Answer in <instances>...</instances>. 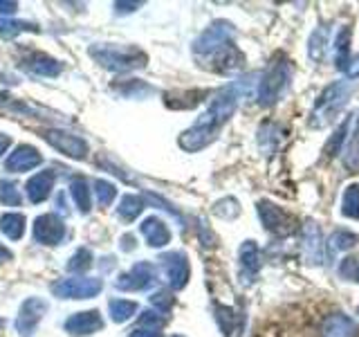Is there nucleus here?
<instances>
[{
    "mask_svg": "<svg viewBox=\"0 0 359 337\" xmlns=\"http://www.w3.org/2000/svg\"><path fill=\"white\" fill-rule=\"evenodd\" d=\"M70 194H72V198H74V202H76V207L81 209L83 213H88L90 211V189H88V183L83 178H74L72 180V185H70Z\"/></svg>",
    "mask_w": 359,
    "mask_h": 337,
    "instance_id": "nucleus-28",
    "label": "nucleus"
},
{
    "mask_svg": "<svg viewBox=\"0 0 359 337\" xmlns=\"http://www.w3.org/2000/svg\"><path fill=\"white\" fill-rule=\"evenodd\" d=\"M151 303H153V306L157 308V310H160L162 315H166L168 310H171V306H173V297L171 295H168V292H157V295H153L151 297Z\"/></svg>",
    "mask_w": 359,
    "mask_h": 337,
    "instance_id": "nucleus-40",
    "label": "nucleus"
},
{
    "mask_svg": "<svg viewBox=\"0 0 359 337\" xmlns=\"http://www.w3.org/2000/svg\"><path fill=\"white\" fill-rule=\"evenodd\" d=\"M213 213L220 216V218L231 220V218H236L241 213V207H238V202H236L233 198H224V200H220V202L213 205Z\"/></svg>",
    "mask_w": 359,
    "mask_h": 337,
    "instance_id": "nucleus-37",
    "label": "nucleus"
},
{
    "mask_svg": "<svg viewBox=\"0 0 359 337\" xmlns=\"http://www.w3.org/2000/svg\"><path fill=\"white\" fill-rule=\"evenodd\" d=\"M258 216H261L263 227L274 236H292L297 232L294 218H292L285 209H280L278 205H274V202H269V200L258 202Z\"/></svg>",
    "mask_w": 359,
    "mask_h": 337,
    "instance_id": "nucleus-6",
    "label": "nucleus"
},
{
    "mask_svg": "<svg viewBox=\"0 0 359 337\" xmlns=\"http://www.w3.org/2000/svg\"><path fill=\"white\" fill-rule=\"evenodd\" d=\"M20 191L16 189L14 183H9V180H0V202L3 205H9V207H18L20 205Z\"/></svg>",
    "mask_w": 359,
    "mask_h": 337,
    "instance_id": "nucleus-33",
    "label": "nucleus"
},
{
    "mask_svg": "<svg viewBox=\"0 0 359 337\" xmlns=\"http://www.w3.org/2000/svg\"><path fill=\"white\" fill-rule=\"evenodd\" d=\"M321 337H359V324L344 312H332L321 324Z\"/></svg>",
    "mask_w": 359,
    "mask_h": 337,
    "instance_id": "nucleus-14",
    "label": "nucleus"
},
{
    "mask_svg": "<svg viewBox=\"0 0 359 337\" xmlns=\"http://www.w3.org/2000/svg\"><path fill=\"white\" fill-rule=\"evenodd\" d=\"M133 236H123V239H121V247H123V250H133Z\"/></svg>",
    "mask_w": 359,
    "mask_h": 337,
    "instance_id": "nucleus-47",
    "label": "nucleus"
},
{
    "mask_svg": "<svg viewBox=\"0 0 359 337\" xmlns=\"http://www.w3.org/2000/svg\"><path fill=\"white\" fill-rule=\"evenodd\" d=\"M216 322L220 326V331L227 335V337H233L236 333L241 331V315L236 312L233 308H227V306H216Z\"/></svg>",
    "mask_w": 359,
    "mask_h": 337,
    "instance_id": "nucleus-22",
    "label": "nucleus"
},
{
    "mask_svg": "<svg viewBox=\"0 0 359 337\" xmlns=\"http://www.w3.org/2000/svg\"><path fill=\"white\" fill-rule=\"evenodd\" d=\"M130 337H162L160 331H149V329H135Z\"/></svg>",
    "mask_w": 359,
    "mask_h": 337,
    "instance_id": "nucleus-42",
    "label": "nucleus"
},
{
    "mask_svg": "<svg viewBox=\"0 0 359 337\" xmlns=\"http://www.w3.org/2000/svg\"><path fill=\"white\" fill-rule=\"evenodd\" d=\"M344 164L351 168V171H359V117H357V128L348 144L346 155H344Z\"/></svg>",
    "mask_w": 359,
    "mask_h": 337,
    "instance_id": "nucleus-32",
    "label": "nucleus"
},
{
    "mask_svg": "<svg viewBox=\"0 0 359 337\" xmlns=\"http://www.w3.org/2000/svg\"><path fill=\"white\" fill-rule=\"evenodd\" d=\"M292 79V65L283 54H276L272 63L267 65V70L258 84V104L261 106H272L285 93Z\"/></svg>",
    "mask_w": 359,
    "mask_h": 337,
    "instance_id": "nucleus-4",
    "label": "nucleus"
},
{
    "mask_svg": "<svg viewBox=\"0 0 359 337\" xmlns=\"http://www.w3.org/2000/svg\"><path fill=\"white\" fill-rule=\"evenodd\" d=\"M16 9H18V5H16V3H7V0H0V14L9 16V14H14Z\"/></svg>",
    "mask_w": 359,
    "mask_h": 337,
    "instance_id": "nucleus-43",
    "label": "nucleus"
},
{
    "mask_svg": "<svg viewBox=\"0 0 359 337\" xmlns=\"http://www.w3.org/2000/svg\"><path fill=\"white\" fill-rule=\"evenodd\" d=\"M348 52H351V27H341V32L337 34V43H334L337 70H346L348 67Z\"/></svg>",
    "mask_w": 359,
    "mask_h": 337,
    "instance_id": "nucleus-24",
    "label": "nucleus"
},
{
    "mask_svg": "<svg viewBox=\"0 0 359 337\" xmlns=\"http://www.w3.org/2000/svg\"><path fill=\"white\" fill-rule=\"evenodd\" d=\"M65 236V225L56 213H43L34 220V239L43 245H56Z\"/></svg>",
    "mask_w": 359,
    "mask_h": 337,
    "instance_id": "nucleus-10",
    "label": "nucleus"
},
{
    "mask_svg": "<svg viewBox=\"0 0 359 337\" xmlns=\"http://www.w3.org/2000/svg\"><path fill=\"white\" fill-rule=\"evenodd\" d=\"M339 277L346 281H359V256H346L339 263Z\"/></svg>",
    "mask_w": 359,
    "mask_h": 337,
    "instance_id": "nucleus-38",
    "label": "nucleus"
},
{
    "mask_svg": "<svg viewBox=\"0 0 359 337\" xmlns=\"http://www.w3.org/2000/svg\"><path fill=\"white\" fill-rule=\"evenodd\" d=\"M45 142H50L56 151L65 153L67 157H74V160H83L88 155V144L76 138L72 133H65V131H45Z\"/></svg>",
    "mask_w": 359,
    "mask_h": 337,
    "instance_id": "nucleus-9",
    "label": "nucleus"
},
{
    "mask_svg": "<svg viewBox=\"0 0 359 337\" xmlns=\"http://www.w3.org/2000/svg\"><path fill=\"white\" fill-rule=\"evenodd\" d=\"M140 232L144 234V239L149 241L151 247H164L168 241H171V232H168L166 225H164L160 218H155V216L146 218V220L142 223Z\"/></svg>",
    "mask_w": 359,
    "mask_h": 337,
    "instance_id": "nucleus-19",
    "label": "nucleus"
},
{
    "mask_svg": "<svg viewBox=\"0 0 359 337\" xmlns=\"http://www.w3.org/2000/svg\"><path fill=\"white\" fill-rule=\"evenodd\" d=\"M104 281L93 277H76V279H61L52 286V292L61 299H90L97 297Z\"/></svg>",
    "mask_w": 359,
    "mask_h": 337,
    "instance_id": "nucleus-7",
    "label": "nucleus"
},
{
    "mask_svg": "<svg viewBox=\"0 0 359 337\" xmlns=\"http://www.w3.org/2000/svg\"><path fill=\"white\" fill-rule=\"evenodd\" d=\"M54 187V173L52 171H41L36 176H32L27 180V198L32 202H43L50 196V191Z\"/></svg>",
    "mask_w": 359,
    "mask_h": 337,
    "instance_id": "nucleus-20",
    "label": "nucleus"
},
{
    "mask_svg": "<svg viewBox=\"0 0 359 337\" xmlns=\"http://www.w3.org/2000/svg\"><path fill=\"white\" fill-rule=\"evenodd\" d=\"M20 32H39V29L36 25H32V22H25V20H0V37L14 39Z\"/></svg>",
    "mask_w": 359,
    "mask_h": 337,
    "instance_id": "nucleus-31",
    "label": "nucleus"
},
{
    "mask_svg": "<svg viewBox=\"0 0 359 337\" xmlns=\"http://www.w3.org/2000/svg\"><path fill=\"white\" fill-rule=\"evenodd\" d=\"M357 315H359V308H357Z\"/></svg>",
    "mask_w": 359,
    "mask_h": 337,
    "instance_id": "nucleus-50",
    "label": "nucleus"
},
{
    "mask_svg": "<svg viewBox=\"0 0 359 337\" xmlns=\"http://www.w3.org/2000/svg\"><path fill=\"white\" fill-rule=\"evenodd\" d=\"M341 213L346 218H359V185H348L341 198Z\"/></svg>",
    "mask_w": 359,
    "mask_h": 337,
    "instance_id": "nucleus-27",
    "label": "nucleus"
},
{
    "mask_svg": "<svg viewBox=\"0 0 359 337\" xmlns=\"http://www.w3.org/2000/svg\"><path fill=\"white\" fill-rule=\"evenodd\" d=\"M359 243V236L353 234V232H348V230H337L330 239H328V245H330V250H351V247H355Z\"/></svg>",
    "mask_w": 359,
    "mask_h": 337,
    "instance_id": "nucleus-30",
    "label": "nucleus"
},
{
    "mask_svg": "<svg viewBox=\"0 0 359 337\" xmlns=\"http://www.w3.org/2000/svg\"><path fill=\"white\" fill-rule=\"evenodd\" d=\"M142 209H144V200L142 198H137V196H133V194H126L121 200H119V218L121 220H126V223H130V220H135L142 213Z\"/></svg>",
    "mask_w": 359,
    "mask_h": 337,
    "instance_id": "nucleus-25",
    "label": "nucleus"
},
{
    "mask_svg": "<svg viewBox=\"0 0 359 337\" xmlns=\"http://www.w3.org/2000/svg\"><path fill=\"white\" fill-rule=\"evenodd\" d=\"M11 256H14V254H11V250H7L5 245H0V263L11 261Z\"/></svg>",
    "mask_w": 359,
    "mask_h": 337,
    "instance_id": "nucleus-45",
    "label": "nucleus"
},
{
    "mask_svg": "<svg viewBox=\"0 0 359 337\" xmlns=\"http://www.w3.org/2000/svg\"><path fill=\"white\" fill-rule=\"evenodd\" d=\"M173 337H182V335H173Z\"/></svg>",
    "mask_w": 359,
    "mask_h": 337,
    "instance_id": "nucleus-49",
    "label": "nucleus"
},
{
    "mask_svg": "<svg viewBox=\"0 0 359 337\" xmlns=\"http://www.w3.org/2000/svg\"><path fill=\"white\" fill-rule=\"evenodd\" d=\"M346 74H348V79H357V77H359V54H357V56H353V59L348 61Z\"/></svg>",
    "mask_w": 359,
    "mask_h": 337,
    "instance_id": "nucleus-41",
    "label": "nucleus"
},
{
    "mask_svg": "<svg viewBox=\"0 0 359 337\" xmlns=\"http://www.w3.org/2000/svg\"><path fill=\"white\" fill-rule=\"evenodd\" d=\"M48 312V303L39 297H29L25 303L20 306V312L16 317V331L20 337H29L36 331L39 322L43 319V315Z\"/></svg>",
    "mask_w": 359,
    "mask_h": 337,
    "instance_id": "nucleus-8",
    "label": "nucleus"
},
{
    "mask_svg": "<svg viewBox=\"0 0 359 337\" xmlns=\"http://www.w3.org/2000/svg\"><path fill=\"white\" fill-rule=\"evenodd\" d=\"M325 48H328V27H319L310 37V56H312V61H321L325 56Z\"/></svg>",
    "mask_w": 359,
    "mask_h": 337,
    "instance_id": "nucleus-29",
    "label": "nucleus"
},
{
    "mask_svg": "<svg viewBox=\"0 0 359 337\" xmlns=\"http://www.w3.org/2000/svg\"><path fill=\"white\" fill-rule=\"evenodd\" d=\"M351 95H353V84L351 81H334V84H330L319 95L317 104H314V108H312L310 126H314V128L328 126V124L341 112V108L348 104Z\"/></svg>",
    "mask_w": 359,
    "mask_h": 337,
    "instance_id": "nucleus-2",
    "label": "nucleus"
},
{
    "mask_svg": "<svg viewBox=\"0 0 359 337\" xmlns=\"http://www.w3.org/2000/svg\"><path fill=\"white\" fill-rule=\"evenodd\" d=\"M155 265L149 261H140L137 265H133L128 275L119 277L115 286L117 290H146L155 281Z\"/></svg>",
    "mask_w": 359,
    "mask_h": 337,
    "instance_id": "nucleus-11",
    "label": "nucleus"
},
{
    "mask_svg": "<svg viewBox=\"0 0 359 337\" xmlns=\"http://www.w3.org/2000/svg\"><path fill=\"white\" fill-rule=\"evenodd\" d=\"M99 329H104V319L97 310H88V312H76L72 315L70 319L65 322V331L74 335V337H81V335H93Z\"/></svg>",
    "mask_w": 359,
    "mask_h": 337,
    "instance_id": "nucleus-17",
    "label": "nucleus"
},
{
    "mask_svg": "<svg viewBox=\"0 0 359 337\" xmlns=\"http://www.w3.org/2000/svg\"><path fill=\"white\" fill-rule=\"evenodd\" d=\"M3 326H5V322H3V319H0V329H3Z\"/></svg>",
    "mask_w": 359,
    "mask_h": 337,
    "instance_id": "nucleus-48",
    "label": "nucleus"
},
{
    "mask_svg": "<svg viewBox=\"0 0 359 337\" xmlns=\"http://www.w3.org/2000/svg\"><path fill=\"white\" fill-rule=\"evenodd\" d=\"M108 308H110V319L121 324V322H128L133 315L137 312V303L128 299H112Z\"/></svg>",
    "mask_w": 359,
    "mask_h": 337,
    "instance_id": "nucleus-26",
    "label": "nucleus"
},
{
    "mask_svg": "<svg viewBox=\"0 0 359 337\" xmlns=\"http://www.w3.org/2000/svg\"><path fill=\"white\" fill-rule=\"evenodd\" d=\"M280 128H278V124L274 121H265L261 128H258V146H261V151L265 155H274L276 151V146L280 142Z\"/></svg>",
    "mask_w": 359,
    "mask_h": 337,
    "instance_id": "nucleus-21",
    "label": "nucleus"
},
{
    "mask_svg": "<svg viewBox=\"0 0 359 337\" xmlns=\"http://www.w3.org/2000/svg\"><path fill=\"white\" fill-rule=\"evenodd\" d=\"M303 256L308 263H321L323 261V236L319 225L314 220L303 223Z\"/></svg>",
    "mask_w": 359,
    "mask_h": 337,
    "instance_id": "nucleus-15",
    "label": "nucleus"
},
{
    "mask_svg": "<svg viewBox=\"0 0 359 337\" xmlns=\"http://www.w3.org/2000/svg\"><path fill=\"white\" fill-rule=\"evenodd\" d=\"M166 317L162 312H153V310H146L140 315V329H149V331H160L164 326Z\"/></svg>",
    "mask_w": 359,
    "mask_h": 337,
    "instance_id": "nucleus-39",
    "label": "nucleus"
},
{
    "mask_svg": "<svg viewBox=\"0 0 359 337\" xmlns=\"http://www.w3.org/2000/svg\"><path fill=\"white\" fill-rule=\"evenodd\" d=\"M222 124H218L216 119H213L209 112H205L194 126H191L189 131H184L182 135H180V146H182L184 151L189 153H196V151H202L205 146H209L213 140L218 138V131H220Z\"/></svg>",
    "mask_w": 359,
    "mask_h": 337,
    "instance_id": "nucleus-5",
    "label": "nucleus"
},
{
    "mask_svg": "<svg viewBox=\"0 0 359 337\" xmlns=\"http://www.w3.org/2000/svg\"><path fill=\"white\" fill-rule=\"evenodd\" d=\"M238 263H241V279L243 284H252V281L261 272V250H258L256 241H245L238 252Z\"/></svg>",
    "mask_w": 359,
    "mask_h": 337,
    "instance_id": "nucleus-12",
    "label": "nucleus"
},
{
    "mask_svg": "<svg viewBox=\"0 0 359 337\" xmlns=\"http://www.w3.org/2000/svg\"><path fill=\"white\" fill-rule=\"evenodd\" d=\"M95 189H97V200L101 207H108L110 202L117 198V189H115V185H110L108 180H97Z\"/></svg>",
    "mask_w": 359,
    "mask_h": 337,
    "instance_id": "nucleus-36",
    "label": "nucleus"
},
{
    "mask_svg": "<svg viewBox=\"0 0 359 337\" xmlns=\"http://www.w3.org/2000/svg\"><path fill=\"white\" fill-rule=\"evenodd\" d=\"M137 7H140V3H117V11H133Z\"/></svg>",
    "mask_w": 359,
    "mask_h": 337,
    "instance_id": "nucleus-46",
    "label": "nucleus"
},
{
    "mask_svg": "<svg viewBox=\"0 0 359 337\" xmlns=\"http://www.w3.org/2000/svg\"><path fill=\"white\" fill-rule=\"evenodd\" d=\"M162 265H164L166 279H168V284H171L173 290H180V288L187 286L191 270H189L187 256L182 252H173V254L162 256Z\"/></svg>",
    "mask_w": 359,
    "mask_h": 337,
    "instance_id": "nucleus-13",
    "label": "nucleus"
},
{
    "mask_svg": "<svg viewBox=\"0 0 359 337\" xmlns=\"http://www.w3.org/2000/svg\"><path fill=\"white\" fill-rule=\"evenodd\" d=\"M90 56L112 72H128L146 65V54L137 48H128V45H93Z\"/></svg>",
    "mask_w": 359,
    "mask_h": 337,
    "instance_id": "nucleus-3",
    "label": "nucleus"
},
{
    "mask_svg": "<svg viewBox=\"0 0 359 337\" xmlns=\"http://www.w3.org/2000/svg\"><path fill=\"white\" fill-rule=\"evenodd\" d=\"M196 59L216 72H233L245 63L243 52L233 45V27L227 20H216L194 43Z\"/></svg>",
    "mask_w": 359,
    "mask_h": 337,
    "instance_id": "nucleus-1",
    "label": "nucleus"
},
{
    "mask_svg": "<svg viewBox=\"0 0 359 337\" xmlns=\"http://www.w3.org/2000/svg\"><path fill=\"white\" fill-rule=\"evenodd\" d=\"M90 265H93V254H90L88 247H81V250H76V254L70 258L67 270H70V272H86Z\"/></svg>",
    "mask_w": 359,
    "mask_h": 337,
    "instance_id": "nucleus-34",
    "label": "nucleus"
},
{
    "mask_svg": "<svg viewBox=\"0 0 359 337\" xmlns=\"http://www.w3.org/2000/svg\"><path fill=\"white\" fill-rule=\"evenodd\" d=\"M9 146H11V140L7 138L5 133H0V155H3V153L9 149Z\"/></svg>",
    "mask_w": 359,
    "mask_h": 337,
    "instance_id": "nucleus-44",
    "label": "nucleus"
},
{
    "mask_svg": "<svg viewBox=\"0 0 359 337\" xmlns=\"http://www.w3.org/2000/svg\"><path fill=\"white\" fill-rule=\"evenodd\" d=\"M41 162H43L41 153L34 149V146L22 144V146H18V149H14V153L7 157L5 168L11 173H22V171H29V168H36Z\"/></svg>",
    "mask_w": 359,
    "mask_h": 337,
    "instance_id": "nucleus-16",
    "label": "nucleus"
},
{
    "mask_svg": "<svg viewBox=\"0 0 359 337\" xmlns=\"http://www.w3.org/2000/svg\"><path fill=\"white\" fill-rule=\"evenodd\" d=\"M0 232H3L7 239L11 241H18L22 234H25V216L22 213H5L3 218H0Z\"/></svg>",
    "mask_w": 359,
    "mask_h": 337,
    "instance_id": "nucleus-23",
    "label": "nucleus"
},
{
    "mask_svg": "<svg viewBox=\"0 0 359 337\" xmlns=\"http://www.w3.org/2000/svg\"><path fill=\"white\" fill-rule=\"evenodd\" d=\"M348 135V119L341 121V126L334 131V135L328 140V144H325V153H328V157H334L337 153H341V144L346 140Z\"/></svg>",
    "mask_w": 359,
    "mask_h": 337,
    "instance_id": "nucleus-35",
    "label": "nucleus"
},
{
    "mask_svg": "<svg viewBox=\"0 0 359 337\" xmlns=\"http://www.w3.org/2000/svg\"><path fill=\"white\" fill-rule=\"evenodd\" d=\"M22 65H25L27 70H32L34 74H41V77H56L63 70V65L59 61L52 59V56H48V54H43V52L29 54Z\"/></svg>",
    "mask_w": 359,
    "mask_h": 337,
    "instance_id": "nucleus-18",
    "label": "nucleus"
}]
</instances>
